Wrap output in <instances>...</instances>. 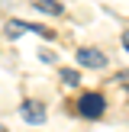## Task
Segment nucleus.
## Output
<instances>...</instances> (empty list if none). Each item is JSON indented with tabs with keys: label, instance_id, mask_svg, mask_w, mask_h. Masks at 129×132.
<instances>
[{
	"label": "nucleus",
	"instance_id": "39448f33",
	"mask_svg": "<svg viewBox=\"0 0 129 132\" xmlns=\"http://www.w3.org/2000/svg\"><path fill=\"white\" fill-rule=\"evenodd\" d=\"M61 84L64 87H74L77 84V71H61Z\"/></svg>",
	"mask_w": 129,
	"mask_h": 132
},
{
	"label": "nucleus",
	"instance_id": "f257e3e1",
	"mask_svg": "<svg viewBox=\"0 0 129 132\" xmlns=\"http://www.w3.org/2000/svg\"><path fill=\"white\" fill-rule=\"evenodd\" d=\"M103 110H107V100H103L100 94H84L81 100H77V113H81L84 119H100Z\"/></svg>",
	"mask_w": 129,
	"mask_h": 132
},
{
	"label": "nucleus",
	"instance_id": "423d86ee",
	"mask_svg": "<svg viewBox=\"0 0 129 132\" xmlns=\"http://www.w3.org/2000/svg\"><path fill=\"white\" fill-rule=\"evenodd\" d=\"M113 84H123V87H129V71H119V74L113 77Z\"/></svg>",
	"mask_w": 129,
	"mask_h": 132
},
{
	"label": "nucleus",
	"instance_id": "f03ea898",
	"mask_svg": "<svg viewBox=\"0 0 129 132\" xmlns=\"http://www.w3.org/2000/svg\"><path fill=\"white\" fill-rule=\"evenodd\" d=\"M77 64H81V68L100 71V68H107V55L97 52V48H77Z\"/></svg>",
	"mask_w": 129,
	"mask_h": 132
},
{
	"label": "nucleus",
	"instance_id": "6e6552de",
	"mask_svg": "<svg viewBox=\"0 0 129 132\" xmlns=\"http://www.w3.org/2000/svg\"><path fill=\"white\" fill-rule=\"evenodd\" d=\"M0 132H6V126H3V122H0Z\"/></svg>",
	"mask_w": 129,
	"mask_h": 132
},
{
	"label": "nucleus",
	"instance_id": "0eeeda50",
	"mask_svg": "<svg viewBox=\"0 0 129 132\" xmlns=\"http://www.w3.org/2000/svg\"><path fill=\"white\" fill-rule=\"evenodd\" d=\"M123 45H126V48H129V32H123Z\"/></svg>",
	"mask_w": 129,
	"mask_h": 132
},
{
	"label": "nucleus",
	"instance_id": "7ed1b4c3",
	"mask_svg": "<svg viewBox=\"0 0 129 132\" xmlns=\"http://www.w3.org/2000/svg\"><path fill=\"white\" fill-rule=\"evenodd\" d=\"M19 116H23L26 122H32V126H36V122H45V106L36 103V100H23L19 103Z\"/></svg>",
	"mask_w": 129,
	"mask_h": 132
},
{
	"label": "nucleus",
	"instance_id": "20e7f679",
	"mask_svg": "<svg viewBox=\"0 0 129 132\" xmlns=\"http://www.w3.org/2000/svg\"><path fill=\"white\" fill-rule=\"evenodd\" d=\"M39 3V10H45V13H52V16H55V13H61V6L55 3V0H36Z\"/></svg>",
	"mask_w": 129,
	"mask_h": 132
}]
</instances>
